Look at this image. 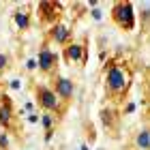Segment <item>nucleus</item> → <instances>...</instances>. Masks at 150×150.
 Returning a JSON list of instances; mask_svg holds the SVG:
<instances>
[{
	"label": "nucleus",
	"instance_id": "1",
	"mask_svg": "<svg viewBox=\"0 0 150 150\" xmlns=\"http://www.w3.org/2000/svg\"><path fill=\"white\" fill-rule=\"evenodd\" d=\"M129 86H131V75H129V71H125V67L122 64L107 67V71H105V90H107L110 97H114V99L125 97Z\"/></svg>",
	"mask_w": 150,
	"mask_h": 150
},
{
	"label": "nucleus",
	"instance_id": "2",
	"mask_svg": "<svg viewBox=\"0 0 150 150\" xmlns=\"http://www.w3.org/2000/svg\"><path fill=\"white\" fill-rule=\"evenodd\" d=\"M112 19L114 24L122 30H133L135 28V6L133 2H127V0H120V2H114L112 6Z\"/></svg>",
	"mask_w": 150,
	"mask_h": 150
},
{
	"label": "nucleus",
	"instance_id": "3",
	"mask_svg": "<svg viewBox=\"0 0 150 150\" xmlns=\"http://www.w3.org/2000/svg\"><path fill=\"white\" fill-rule=\"evenodd\" d=\"M35 97H37V103L43 107L45 112L50 114H62V101L58 99V94L47 86H37L35 88Z\"/></svg>",
	"mask_w": 150,
	"mask_h": 150
},
{
	"label": "nucleus",
	"instance_id": "4",
	"mask_svg": "<svg viewBox=\"0 0 150 150\" xmlns=\"http://www.w3.org/2000/svg\"><path fill=\"white\" fill-rule=\"evenodd\" d=\"M58 64V56L50 50V45H43L37 54V69H41L43 73H52Z\"/></svg>",
	"mask_w": 150,
	"mask_h": 150
},
{
	"label": "nucleus",
	"instance_id": "5",
	"mask_svg": "<svg viewBox=\"0 0 150 150\" xmlns=\"http://www.w3.org/2000/svg\"><path fill=\"white\" fill-rule=\"evenodd\" d=\"M54 92L58 94V99L62 101V103H69L73 99V92H75V84L69 79V77H58L54 79Z\"/></svg>",
	"mask_w": 150,
	"mask_h": 150
},
{
	"label": "nucleus",
	"instance_id": "6",
	"mask_svg": "<svg viewBox=\"0 0 150 150\" xmlns=\"http://www.w3.org/2000/svg\"><path fill=\"white\" fill-rule=\"evenodd\" d=\"M62 52H64V60L71 64H84L86 62V45L84 43H69Z\"/></svg>",
	"mask_w": 150,
	"mask_h": 150
},
{
	"label": "nucleus",
	"instance_id": "7",
	"mask_svg": "<svg viewBox=\"0 0 150 150\" xmlns=\"http://www.w3.org/2000/svg\"><path fill=\"white\" fill-rule=\"evenodd\" d=\"M50 39L56 41L58 45H64L67 47L71 43V28H69V26H64L62 22H56L50 28Z\"/></svg>",
	"mask_w": 150,
	"mask_h": 150
},
{
	"label": "nucleus",
	"instance_id": "8",
	"mask_svg": "<svg viewBox=\"0 0 150 150\" xmlns=\"http://www.w3.org/2000/svg\"><path fill=\"white\" fill-rule=\"evenodd\" d=\"M58 13H60L58 2H41L39 4V17L43 19V22H54Z\"/></svg>",
	"mask_w": 150,
	"mask_h": 150
},
{
	"label": "nucleus",
	"instance_id": "9",
	"mask_svg": "<svg viewBox=\"0 0 150 150\" xmlns=\"http://www.w3.org/2000/svg\"><path fill=\"white\" fill-rule=\"evenodd\" d=\"M0 125L4 129L13 127V107L9 103V99H2V103H0Z\"/></svg>",
	"mask_w": 150,
	"mask_h": 150
},
{
	"label": "nucleus",
	"instance_id": "10",
	"mask_svg": "<svg viewBox=\"0 0 150 150\" xmlns=\"http://www.w3.org/2000/svg\"><path fill=\"white\" fill-rule=\"evenodd\" d=\"M13 19H15V24H17L19 30H28L30 28V15H28V11L17 9L15 13H13Z\"/></svg>",
	"mask_w": 150,
	"mask_h": 150
},
{
	"label": "nucleus",
	"instance_id": "11",
	"mask_svg": "<svg viewBox=\"0 0 150 150\" xmlns=\"http://www.w3.org/2000/svg\"><path fill=\"white\" fill-rule=\"evenodd\" d=\"M135 146H137L139 150H150V131H139L137 135H135Z\"/></svg>",
	"mask_w": 150,
	"mask_h": 150
},
{
	"label": "nucleus",
	"instance_id": "12",
	"mask_svg": "<svg viewBox=\"0 0 150 150\" xmlns=\"http://www.w3.org/2000/svg\"><path fill=\"white\" fill-rule=\"evenodd\" d=\"M41 125H43V129H47V133L52 131V127L56 125V118H54L52 114H45L43 118H41Z\"/></svg>",
	"mask_w": 150,
	"mask_h": 150
},
{
	"label": "nucleus",
	"instance_id": "13",
	"mask_svg": "<svg viewBox=\"0 0 150 150\" xmlns=\"http://www.w3.org/2000/svg\"><path fill=\"white\" fill-rule=\"evenodd\" d=\"M9 64H11V58L6 56V54H2V52H0V71H4Z\"/></svg>",
	"mask_w": 150,
	"mask_h": 150
},
{
	"label": "nucleus",
	"instance_id": "14",
	"mask_svg": "<svg viewBox=\"0 0 150 150\" xmlns=\"http://www.w3.org/2000/svg\"><path fill=\"white\" fill-rule=\"evenodd\" d=\"M6 146H9V137H6V135H0V150H4Z\"/></svg>",
	"mask_w": 150,
	"mask_h": 150
}]
</instances>
